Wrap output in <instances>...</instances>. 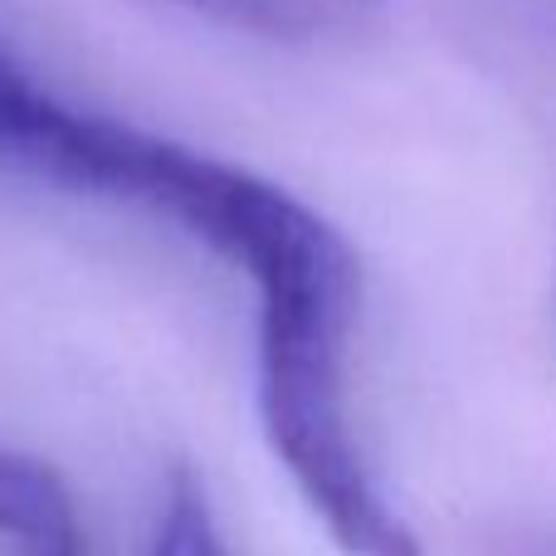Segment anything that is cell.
Returning <instances> with one entry per match:
<instances>
[{
	"label": "cell",
	"instance_id": "4",
	"mask_svg": "<svg viewBox=\"0 0 556 556\" xmlns=\"http://www.w3.org/2000/svg\"><path fill=\"white\" fill-rule=\"evenodd\" d=\"M513 556H556V532H547V538H532V542H522Z\"/></svg>",
	"mask_w": 556,
	"mask_h": 556
},
{
	"label": "cell",
	"instance_id": "1",
	"mask_svg": "<svg viewBox=\"0 0 556 556\" xmlns=\"http://www.w3.org/2000/svg\"><path fill=\"white\" fill-rule=\"evenodd\" d=\"M0 542L15 556H88L68 483L25 450H0Z\"/></svg>",
	"mask_w": 556,
	"mask_h": 556
},
{
	"label": "cell",
	"instance_id": "2",
	"mask_svg": "<svg viewBox=\"0 0 556 556\" xmlns=\"http://www.w3.org/2000/svg\"><path fill=\"white\" fill-rule=\"evenodd\" d=\"M152 556H230L220 532H215L211 498H205L201 479L191 469H181L172 479V493H166L162 522H156L152 538Z\"/></svg>",
	"mask_w": 556,
	"mask_h": 556
},
{
	"label": "cell",
	"instance_id": "3",
	"mask_svg": "<svg viewBox=\"0 0 556 556\" xmlns=\"http://www.w3.org/2000/svg\"><path fill=\"white\" fill-rule=\"evenodd\" d=\"M176 5L195 10V15H211L235 29L274 35V39L313 35L323 25V5H313V0H176ZM332 5H356V0H332Z\"/></svg>",
	"mask_w": 556,
	"mask_h": 556
}]
</instances>
